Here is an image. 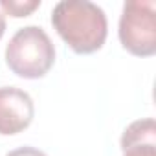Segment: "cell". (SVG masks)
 <instances>
[{"instance_id":"obj_2","label":"cell","mask_w":156,"mask_h":156,"mask_svg":"<svg viewBox=\"0 0 156 156\" xmlns=\"http://www.w3.org/2000/svg\"><path fill=\"white\" fill-rule=\"evenodd\" d=\"M55 62V46L39 26L20 28L6 46V64L22 79H41Z\"/></svg>"},{"instance_id":"obj_1","label":"cell","mask_w":156,"mask_h":156,"mask_svg":"<svg viewBox=\"0 0 156 156\" xmlns=\"http://www.w3.org/2000/svg\"><path fill=\"white\" fill-rule=\"evenodd\" d=\"M51 24L70 50L79 55L101 50L108 33L105 11L88 0H62L55 4Z\"/></svg>"},{"instance_id":"obj_5","label":"cell","mask_w":156,"mask_h":156,"mask_svg":"<svg viewBox=\"0 0 156 156\" xmlns=\"http://www.w3.org/2000/svg\"><path fill=\"white\" fill-rule=\"evenodd\" d=\"M123 156H156V123L152 118L132 121L121 136Z\"/></svg>"},{"instance_id":"obj_3","label":"cell","mask_w":156,"mask_h":156,"mask_svg":"<svg viewBox=\"0 0 156 156\" xmlns=\"http://www.w3.org/2000/svg\"><path fill=\"white\" fill-rule=\"evenodd\" d=\"M118 35L129 53L152 57L156 53V4L140 0L125 2Z\"/></svg>"},{"instance_id":"obj_4","label":"cell","mask_w":156,"mask_h":156,"mask_svg":"<svg viewBox=\"0 0 156 156\" xmlns=\"http://www.w3.org/2000/svg\"><path fill=\"white\" fill-rule=\"evenodd\" d=\"M35 116L33 99L28 92L15 87L0 88V134L13 136L26 130Z\"/></svg>"},{"instance_id":"obj_8","label":"cell","mask_w":156,"mask_h":156,"mask_svg":"<svg viewBox=\"0 0 156 156\" xmlns=\"http://www.w3.org/2000/svg\"><path fill=\"white\" fill-rule=\"evenodd\" d=\"M4 33H6V17L0 13V39L4 37Z\"/></svg>"},{"instance_id":"obj_6","label":"cell","mask_w":156,"mask_h":156,"mask_svg":"<svg viewBox=\"0 0 156 156\" xmlns=\"http://www.w3.org/2000/svg\"><path fill=\"white\" fill-rule=\"evenodd\" d=\"M41 6V0H0V8L4 9L6 15L20 19V17H30L37 8Z\"/></svg>"},{"instance_id":"obj_7","label":"cell","mask_w":156,"mask_h":156,"mask_svg":"<svg viewBox=\"0 0 156 156\" xmlns=\"http://www.w3.org/2000/svg\"><path fill=\"white\" fill-rule=\"evenodd\" d=\"M6 156H46V154L35 147H19V149L9 151Z\"/></svg>"}]
</instances>
